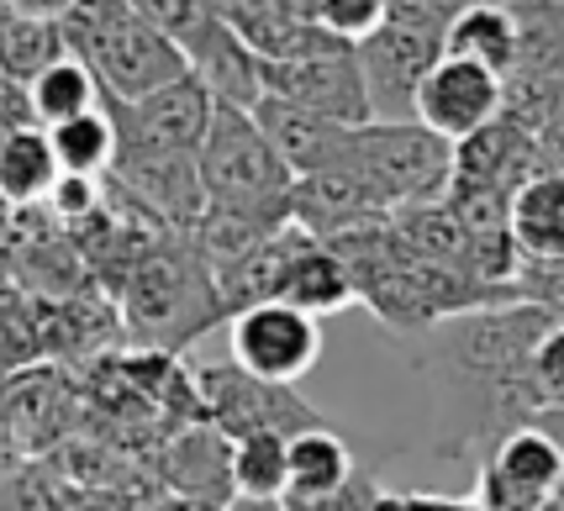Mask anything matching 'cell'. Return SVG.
Returning <instances> with one entry per match:
<instances>
[{"mask_svg": "<svg viewBox=\"0 0 564 511\" xmlns=\"http://www.w3.org/2000/svg\"><path fill=\"white\" fill-rule=\"evenodd\" d=\"M285 306L306 312V317H327V312H344L354 306V280H348V264L333 253L327 243L306 238L301 253H295L291 274H285V291H280Z\"/></svg>", "mask_w": 564, "mask_h": 511, "instance_id": "603a6c76", "label": "cell"}, {"mask_svg": "<svg viewBox=\"0 0 564 511\" xmlns=\"http://www.w3.org/2000/svg\"><path fill=\"white\" fill-rule=\"evenodd\" d=\"M391 232L401 248H412L417 259H433V264H448V269H469V238L459 217H454V206L448 200H422V206H401L391 211ZM480 280V274H475Z\"/></svg>", "mask_w": 564, "mask_h": 511, "instance_id": "cb8c5ba5", "label": "cell"}, {"mask_svg": "<svg viewBox=\"0 0 564 511\" xmlns=\"http://www.w3.org/2000/svg\"><path fill=\"white\" fill-rule=\"evenodd\" d=\"M227 317L217 295V274L196 253V243H148L122 285V322L138 343H148L153 354L174 359L180 348H191L206 338L217 322Z\"/></svg>", "mask_w": 564, "mask_h": 511, "instance_id": "7a4b0ae2", "label": "cell"}, {"mask_svg": "<svg viewBox=\"0 0 564 511\" xmlns=\"http://www.w3.org/2000/svg\"><path fill=\"white\" fill-rule=\"evenodd\" d=\"M564 111V79H549V74H528L517 69L507 85H501V117L512 127H522L528 138L543 132Z\"/></svg>", "mask_w": 564, "mask_h": 511, "instance_id": "f546056e", "label": "cell"}, {"mask_svg": "<svg viewBox=\"0 0 564 511\" xmlns=\"http://www.w3.org/2000/svg\"><path fill=\"white\" fill-rule=\"evenodd\" d=\"M227 348H232V365L248 374H259L270 385H295L322 359V322L285 301L248 306L227 322Z\"/></svg>", "mask_w": 564, "mask_h": 511, "instance_id": "30bf717a", "label": "cell"}, {"mask_svg": "<svg viewBox=\"0 0 564 511\" xmlns=\"http://www.w3.org/2000/svg\"><path fill=\"white\" fill-rule=\"evenodd\" d=\"M533 174H543L539 164V143L512 127L507 117H496L491 127H480L475 138L454 143V191H496V195H517Z\"/></svg>", "mask_w": 564, "mask_h": 511, "instance_id": "5bb4252c", "label": "cell"}, {"mask_svg": "<svg viewBox=\"0 0 564 511\" xmlns=\"http://www.w3.org/2000/svg\"><path fill=\"white\" fill-rule=\"evenodd\" d=\"M11 17L22 22H43V26H64V17L74 11V0H6Z\"/></svg>", "mask_w": 564, "mask_h": 511, "instance_id": "d590c367", "label": "cell"}, {"mask_svg": "<svg viewBox=\"0 0 564 511\" xmlns=\"http://www.w3.org/2000/svg\"><path fill=\"white\" fill-rule=\"evenodd\" d=\"M58 153H53V138L48 127H11L0 132V200L6 206H37L58 191Z\"/></svg>", "mask_w": 564, "mask_h": 511, "instance_id": "d6986e66", "label": "cell"}, {"mask_svg": "<svg viewBox=\"0 0 564 511\" xmlns=\"http://www.w3.org/2000/svg\"><path fill=\"white\" fill-rule=\"evenodd\" d=\"M344 164L391 211H401V206H422V200L448 195L454 143H443L438 132H427L422 122H365L354 127Z\"/></svg>", "mask_w": 564, "mask_h": 511, "instance_id": "5b68a950", "label": "cell"}, {"mask_svg": "<svg viewBox=\"0 0 564 511\" xmlns=\"http://www.w3.org/2000/svg\"><path fill=\"white\" fill-rule=\"evenodd\" d=\"M501 85L507 79H496L491 69L443 53L417 90V122L438 132L443 143H465L501 117Z\"/></svg>", "mask_w": 564, "mask_h": 511, "instance_id": "7c38bea8", "label": "cell"}, {"mask_svg": "<svg viewBox=\"0 0 564 511\" xmlns=\"http://www.w3.org/2000/svg\"><path fill=\"white\" fill-rule=\"evenodd\" d=\"M560 490H564L560 443L549 438L539 422H528V427H512L480 459L475 507L480 511H549V507H560Z\"/></svg>", "mask_w": 564, "mask_h": 511, "instance_id": "ba28073f", "label": "cell"}, {"mask_svg": "<svg viewBox=\"0 0 564 511\" xmlns=\"http://www.w3.org/2000/svg\"><path fill=\"white\" fill-rule=\"evenodd\" d=\"M554 317L533 301H501L486 312L438 322L422 343V380L438 401V454L443 459H486L512 427L543 416L533 390V348Z\"/></svg>", "mask_w": 564, "mask_h": 511, "instance_id": "6da1fadb", "label": "cell"}, {"mask_svg": "<svg viewBox=\"0 0 564 511\" xmlns=\"http://www.w3.org/2000/svg\"><path fill=\"white\" fill-rule=\"evenodd\" d=\"M227 511H285V501H232Z\"/></svg>", "mask_w": 564, "mask_h": 511, "instance_id": "ab89813d", "label": "cell"}, {"mask_svg": "<svg viewBox=\"0 0 564 511\" xmlns=\"http://www.w3.org/2000/svg\"><path fill=\"white\" fill-rule=\"evenodd\" d=\"M528 374H533V390H539L543 412H564V322H554L539 338Z\"/></svg>", "mask_w": 564, "mask_h": 511, "instance_id": "d6a6232c", "label": "cell"}, {"mask_svg": "<svg viewBox=\"0 0 564 511\" xmlns=\"http://www.w3.org/2000/svg\"><path fill=\"white\" fill-rule=\"evenodd\" d=\"M291 480V438L232 443V496L238 501H285Z\"/></svg>", "mask_w": 564, "mask_h": 511, "instance_id": "83f0119b", "label": "cell"}, {"mask_svg": "<svg viewBox=\"0 0 564 511\" xmlns=\"http://www.w3.org/2000/svg\"><path fill=\"white\" fill-rule=\"evenodd\" d=\"M443 53L448 58H465V64H480L496 79H512L517 74V17L507 6L469 0L465 11L448 22V32H443Z\"/></svg>", "mask_w": 564, "mask_h": 511, "instance_id": "ffe728a7", "label": "cell"}, {"mask_svg": "<svg viewBox=\"0 0 564 511\" xmlns=\"http://www.w3.org/2000/svg\"><path fill=\"white\" fill-rule=\"evenodd\" d=\"M253 122L264 127V138L274 143V153L285 159V170L295 180L344 164L348 138H354V127H338V122H327V117H317V111H301V106L274 100V96H264L253 106Z\"/></svg>", "mask_w": 564, "mask_h": 511, "instance_id": "9a60e30c", "label": "cell"}, {"mask_svg": "<svg viewBox=\"0 0 564 511\" xmlns=\"http://www.w3.org/2000/svg\"><path fill=\"white\" fill-rule=\"evenodd\" d=\"M48 138H53V153H58V170L64 174H90V180H100V174H111V164H117V122H111V106L48 127Z\"/></svg>", "mask_w": 564, "mask_h": 511, "instance_id": "484cf974", "label": "cell"}, {"mask_svg": "<svg viewBox=\"0 0 564 511\" xmlns=\"http://www.w3.org/2000/svg\"><path fill=\"white\" fill-rule=\"evenodd\" d=\"M264 96L291 100L301 111H317L338 127H365L369 122V96L365 74H359V53L354 43L333 37L317 53H301L285 64H264Z\"/></svg>", "mask_w": 564, "mask_h": 511, "instance_id": "9c48e42d", "label": "cell"}, {"mask_svg": "<svg viewBox=\"0 0 564 511\" xmlns=\"http://www.w3.org/2000/svg\"><path fill=\"white\" fill-rule=\"evenodd\" d=\"M533 143H539L543 174H564V111L549 127H543V132H533Z\"/></svg>", "mask_w": 564, "mask_h": 511, "instance_id": "8d00e7d4", "label": "cell"}, {"mask_svg": "<svg viewBox=\"0 0 564 511\" xmlns=\"http://www.w3.org/2000/svg\"><path fill=\"white\" fill-rule=\"evenodd\" d=\"M53 58H64V32L43 22H22V17L6 11V22H0V79L32 85Z\"/></svg>", "mask_w": 564, "mask_h": 511, "instance_id": "f1b7e54d", "label": "cell"}, {"mask_svg": "<svg viewBox=\"0 0 564 511\" xmlns=\"http://www.w3.org/2000/svg\"><path fill=\"white\" fill-rule=\"evenodd\" d=\"M69 416V390L53 369H22L0 390V433L17 448H43Z\"/></svg>", "mask_w": 564, "mask_h": 511, "instance_id": "ac0fdd59", "label": "cell"}, {"mask_svg": "<svg viewBox=\"0 0 564 511\" xmlns=\"http://www.w3.org/2000/svg\"><path fill=\"white\" fill-rule=\"evenodd\" d=\"M354 53H359V74H365L369 122H417V90L443 58L438 37L386 22L365 43H354Z\"/></svg>", "mask_w": 564, "mask_h": 511, "instance_id": "8fae6325", "label": "cell"}, {"mask_svg": "<svg viewBox=\"0 0 564 511\" xmlns=\"http://www.w3.org/2000/svg\"><path fill=\"white\" fill-rule=\"evenodd\" d=\"M522 259H564V174H533L507 206Z\"/></svg>", "mask_w": 564, "mask_h": 511, "instance_id": "44dd1931", "label": "cell"}, {"mask_svg": "<svg viewBox=\"0 0 564 511\" xmlns=\"http://www.w3.org/2000/svg\"><path fill=\"white\" fill-rule=\"evenodd\" d=\"M196 406H200V422H212L227 443L301 438L312 427H327L322 412L295 385H270V380L238 369L232 359L196 369Z\"/></svg>", "mask_w": 564, "mask_h": 511, "instance_id": "8992f818", "label": "cell"}, {"mask_svg": "<svg viewBox=\"0 0 564 511\" xmlns=\"http://www.w3.org/2000/svg\"><path fill=\"white\" fill-rule=\"evenodd\" d=\"M365 511H406V496H395V490H380Z\"/></svg>", "mask_w": 564, "mask_h": 511, "instance_id": "f35d334b", "label": "cell"}, {"mask_svg": "<svg viewBox=\"0 0 564 511\" xmlns=\"http://www.w3.org/2000/svg\"><path fill=\"white\" fill-rule=\"evenodd\" d=\"M148 26H159L164 37H174L180 48L191 53L221 22V0H127Z\"/></svg>", "mask_w": 564, "mask_h": 511, "instance_id": "4dcf8cb0", "label": "cell"}, {"mask_svg": "<svg viewBox=\"0 0 564 511\" xmlns=\"http://www.w3.org/2000/svg\"><path fill=\"white\" fill-rule=\"evenodd\" d=\"M406 511H480L475 501H448V496H406Z\"/></svg>", "mask_w": 564, "mask_h": 511, "instance_id": "74e56055", "label": "cell"}, {"mask_svg": "<svg viewBox=\"0 0 564 511\" xmlns=\"http://www.w3.org/2000/svg\"><path fill=\"white\" fill-rule=\"evenodd\" d=\"M164 480L180 490V501L227 511L238 501L232 496V443L221 438L212 422H191L164 454Z\"/></svg>", "mask_w": 564, "mask_h": 511, "instance_id": "2e32d148", "label": "cell"}, {"mask_svg": "<svg viewBox=\"0 0 564 511\" xmlns=\"http://www.w3.org/2000/svg\"><path fill=\"white\" fill-rule=\"evenodd\" d=\"M517 17V69L564 79V0H522Z\"/></svg>", "mask_w": 564, "mask_h": 511, "instance_id": "4316f807", "label": "cell"}, {"mask_svg": "<svg viewBox=\"0 0 564 511\" xmlns=\"http://www.w3.org/2000/svg\"><path fill=\"white\" fill-rule=\"evenodd\" d=\"M359 464L348 454V443L333 427H312L291 438V480H285V501H322L338 496L344 486H354Z\"/></svg>", "mask_w": 564, "mask_h": 511, "instance_id": "7402d4cb", "label": "cell"}, {"mask_svg": "<svg viewBox=\"0 0 564 511\" xmlns=\"http://www.w3.org/2000/svg\"><path fill=\"white\" fill-rule=\"evenodd\" d=\"M191 58V74L212 90L217 106H238V111H253L264 100V58L248 48L243 37L227 22H217L196 48L185 53Z\"/></svg>", "mask_w": 564, "mask_h": 511, "instance_id": "e0dca14e", "label": "cell"}, {"mask_svg": "<svg viewBox=\"0 0 564 511\" xmlns=\"http://www.w3.org/2000/svg\"><path fill=\"white\" fill-rule=\"evenodd\" d=\"M212 117H217V100L196 74H185L143 100H127V106L111 100L117 153H138V159H200Z\"/></svg>", "mask_w": 564, "mask_h": 511, "instance_id": "52a82bcc", "label": "cell"}, {"mask_svg": "<svg viewBox=\"0 0 564 511\" xmlns=\"http://www.w3.org/2000/svg\"><path fill=\"white\" fill-rule=\"evenodd\" d=\"M517 301H533L554 322H564V259H522V269H517Z\"/></svg>", "mask_w": 564, "mask_h": 511, "instance_id": "836d02e7", "label": "cell"}, {"mask_svg": "<svg viewBox=\"0 0 564 511\" xmlns=\"http://www.w3.org/2000/svg\"><path fill=\"white\" fill-rule=\"evenodd\" d=\"M291 221L306 238L333 243V238L365 232V227H386V221H391V206L369 191L348 164H333V170H317V174H306V180H295Z\"/></svg>", "mask_w": 564, "mask_h": 511, "instance_id": "4fadbf2b", "label": "cell"}, {"mask_svg": "<svg viewBox=\"0 0 564 511\" xmlns=\"http://www.w3.org/2000/svg\"><path fill=\"white\" fill-rule=\"evenodd\" d=\"M391 17V0H317V26L344 37V43H365L369 32H380Z\"/></svg>", "mask_w": 564, "mask_h": 511, "instance_id": "1f68e13d", "label": "cell"}, {"mask_svg": "<svg viewBox=\"0 0 564 511\" xmlns=\"http://www.w3.org/2000/svg\"><path fill=\"white\" fill-rule=\"evenodd\" d=\"M196 170H200L206 206H227V211H243V217L291 227L295 174L285 170V159L274 153V143L264 138V127L253 122V111L217 106L212 132H206V143H200Z\"/></svg>", "mask_w": 564, "mask_h": 511, "instance_id": "277c9868", "label": "cell"}, {"mask_svg": "<svg viewBox=\"0 0 564 511\" xmlns=\"http://www.w3.org/2000/svg\"><path fill=\"white\" fill-rule=\"evenodd\" d=\"M48 206L64 221H74V227H79V221H96L100 211H106V185L90 180V174H64L58 191L48 195Z\"/></svg>", "mask_w": 564, "mask_h": 511, "instance_id": "e575fe53", "label": "cell"}, {"mask_svg": "<svg viewBox=\"0 0 564 511\" xmlns=\"http://www.w3.org/2000/svg\"><path fill=\"white\" fill-rule=\"evenodd\" d=\"M486 6H507V11H512V6H522V0H486Z\"/></svg>", "mask_w": 564, "mask_h": 511, "instance_id": "60d3db41", "label": "cell"}, {"mask_svg": "<svg viewBox=\"0 0 564 511\" xmlns=\"http://www.w3.org/2000/svg\"><path fill=\"white\" fill-rule=\"evenodd\" d=\"M58 32H64V53L90 64L106 100H122V106L191 74L185 48L159 26H148L127 0H74Z\"/></svg>", "mask_w": 564, "mask_h": 511, "instance_id": "3957f363", "label": "cell"}, {"mask_svg": "<svg viewBox=\"0 0 564 511\" xmlns=\"http://www.w3.org/2000/svg\"><path fill=\"white\" fill-rule=\"evenodd\" d=\"M26 106H32L37 127H58V122L85 117V111H100L106 90H100V79L90 74V64H79L74 53H64V58H53L48 69L26 85Z\"/></svg>", "mask_w": 564, "mask_h": 511, "instance_id": "d4e9b609", "label": "cell"}, {"mask_svg": "<svg viewBox=\"0 0 564 511\" xmlns=\"http://www.w3.org/2000/svg\"><path fill=\"white\" fill-rule=\"evenodd\" d=\"M549 511H564V501H560V507H549Z\"/></svg>", "mask_w": 564, "mask_h": 511, "instance_id": "b9f144b4", "label": "cell"}]
</instances>
